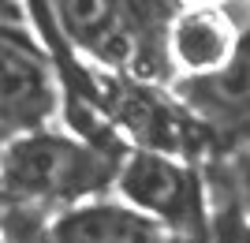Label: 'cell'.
<instances>
[{"instance_id":"8","label":"cell","mask_w":250,"mask_h":243,"mask_svg":"<svg viewBox=\"0 0 250 243\" xmlns=\"http://www.w3.org/2000/svg\"><path fill=\"white\" fill-rule=\"evenodd\" d=\"M8 138H11V135L4 131V127H0V150H4V142H8Z\"/></svg>"},{"instance_id":"6","label":"cell","mask_w":250,"mask_h":243,"mask_svg":"<svg viewBox=\"0 0 250 243\" xmlns=\"http://www.w3.org/2000/svg\"><path fill=\"white\" fill-rule=\"evenodd\" d=\"M49 243H179L165 224L142 217L127 202H86L79 210L60 213Z\"/></svg>"},{"instance_id":"2","label":"cell","mask_w":250,"mask_h":243,"mask_svg":"<svg viewBox=\"0 0 250 243\" xmlns=\"http://www.w3.org/2000/svg\"><path fill=\"white\" fill-rule=\"evenodd\" d=\"M116 191L124 195L131 210L165 224L176 240L209 228L202 169H194L183 157H168L153 150H127L116 172Z\"/></svg>"},{"instance_id":"1","label":"cell","mask_w":250,"mask_h":243,"mask_svg":"<svg viewBox=\"0 0 250 243\" xmlns=\"http://www.w3.org/2000/svg\"><path fill=\"white\" fill-rule=\"evenodd\" d=\"M120 161L90 146L71 131H26L11 135L0 150V199L19 210H79L116 187Z\"/></svg>"},{"instance_id":"9","label":"cell","mask_w":250,"mask_h":243,"mask_svg":"<svg viewBox=\"0 0 250 243\" xmlns=\"http://www.w3.org/2000/svg\"><path fill=\"white\" fill-rule=\"evenodd\" d=\"M0 243H4V240H0Z\"/></svg>"},{"instance_id":"7","label":"cell","mask_w":250,"mask_h":243,"mask_svg":"<svg viewBox=\"0 0 250 243\" xmlns=\"http://www.w3.org/2000/svg\"><path fill=\"white\" fill-rule=\"evenodd\" d=\"M179 243H209V228H206V232H194V236H187V240H179Z\"/></svg>"},{"instance_id":"5","label":"cell","mask_w":250,"mask_h":243,"mask_svg":"<svg viewBox=\"0 0 250 243\" xmlns=\"http://www.w3.org/2000/svg\"><path fill=\"white\" fill-rule=\"evenodd\" d=\"M239 38V26L228 19V11L217 4H187L176 8L168 26V53L172 67L183 75H209L231 56Z\"/></svg>"},{"instance_id":"3","label":"cell","mask_w":250,"mask_h":243,"mask_svg":"<svg viewBox=\"0 0 250 243\" xmlns=\"http://www.w3.org/2000/svg\"><path fill=\"white\" fill-rule=\"evenodd\" d=\"M22 8H0V127L42 131L60 109V75L49 49L22 30Z\"/></svg>"},{"instance_id":"4","label":"cell","mask_w":250,"mask_h":243,"mask_svg":"<svg viewBox=\"0 0 250 243\" xmlns=\"http://www.w3.org/2000/svg\"><path fill=\"white\" fill-rule=\"evenodd\" d=\"M172 97L206 127L213 142H224V150L250 138V22L239 26L235 49L217 71L172 79Z\"/></svg>"}]
</instances>
